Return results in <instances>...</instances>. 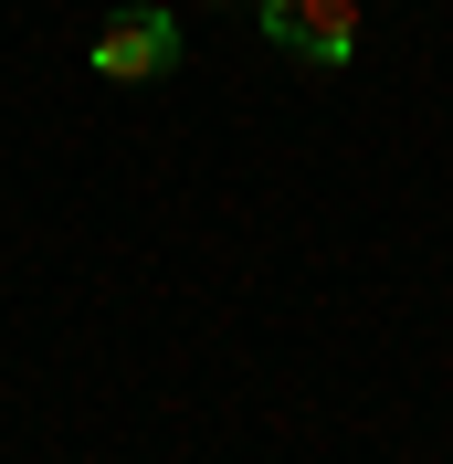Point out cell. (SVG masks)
Returning a JSON list of instances; mask_svg holds the SVG:
<instances>
[{"label": "cell", "instance_id": "obj_1", "mask_svg": "<svg viewBox=\"0 0 453 464\" xmlns=\"http://www.w3.org/2000/svg\"><path fill=\"white\" fill-rule=\"evenodd\" d=\"M169 63H179V22L159 11V0L116 11V22L95 32V74H106V85H159Z\"/></svg>", "mask_w": 453, "mask_h": 464}, {"label": "cell", "instance_id": "obj_2", "mask_svg": "<svg viewBox=\"0 0 453 464\" xmlns=\"http://www.w3.org/2000/svg\"><path fill=\"white\" fill-rule=\"evenodd\" d=\"M254 11H264V43L275 53H306V63L359 53V0H254Z\"/></svg>", "mask_w": 453, "mask_h": 464}, {"label": "cell", "instance_id": "obj_3", "mask_svg": "<svg viewBox=\"0 0 453 464\" xmlns=\"http://www.w3.org/2000/svg\"><path fill=\"white\" fill-rule=\"evenodd\" d=\"M211 11H232V0H211Z\"/></svg>", "mask_w": 453, "mask_h": 464}]
</instances>
